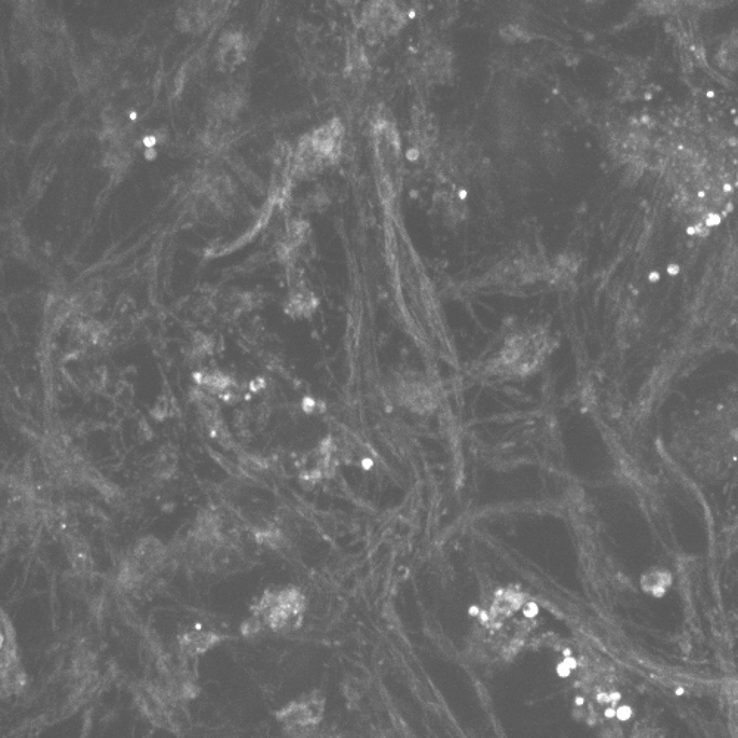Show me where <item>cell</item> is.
<instances>
[{
	"label": "cell",
	"instance_id": "obj_1",
	"mask_svg": "<svg viewBox=\"0 0 738 738\" xmlns=\"http://www.w3.org/2000/svg\"><path fill=\"white\" fill-rule=\"evenodd\" d=\"M548 352V339L538 330L517 334L505 343L496 371L504 375H526L535 371Z\"/></svg>",
	"mask_w": 738,
	"mask_h": 738
},
{
	"label": "cell",
	"instance_id": "obj_2",
	"mask_svg": "<svg viewBox=\"0 0 738 738\" xmlns=\"http://www.w3.org/2000/svg\"><path fill=\"white\" fill-rule=\"evenodd\" d=\"M365 26L374 36L396 33L403 26V15L393 3H374L365 12Z\"/></svg>",
	"mask_w": 738,
	"mask_h": 738
},
{
	"label": "cell",
	"instance_id": "obj_3",
	"mask_svg": "<svg viewBox=\"0 0 738 738\" xmlns=\"http://www.w3.org/2000/svg\"><path fill=\"white\" fill-rule=\"evenodd\" d=\"M220 637H217L215 632L207 631H189L182 635L179 640V646H181L182 653L186 656H198V654L206 653L213 646L219 643Z\"/></svg>",
	"mask_w": 738,
	"mask_h": 738
},
{
	"label": "cell",
	"instance_id": "obj_4",
	"mask_svg": "<svg viewBox=\"0 0 738 738\" xmlns=\"http://www.w3.org/2000/svg\"><path fill=\"white\" fill-rule=\"evenodd\" d=\"M400 393H402L406 405L411 406L412 409H417V411H424V409H430L433 406V393L421 381H405Z\"/></svg>",
	"mask_w": 738,
	"mask_h": 738
},
{
	"label": "cell",
	"instance_id": "obj_5",
	"mask_svg": "<svg viewBox=\"0 0 738 738\" xmlns=\"http://www.w3.org/2000/svg\"><path fill=\"white\" fill-rule=\"evenodd\" d=\"M520 604H522V597H519L516 592H504V594L498 595L495 603H493V615H511V613L516 612V610L519 609Z\"/></svg>",
	"mask_w": 738,
	"mask_h": 738
}]
</instances>
